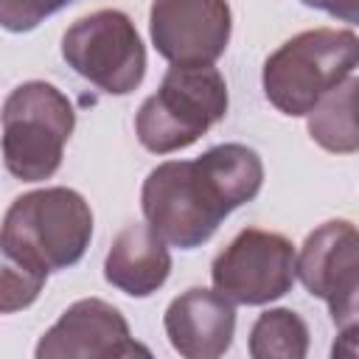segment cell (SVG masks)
<instances>
[{
    "mask_svg": "<svg viewBox=\"0 0 359 359\" xmlns=\"http://www.w3.org/2000/svg\"><path fill=\"white\" fill-rule=\"evenodd\" d=\"M62 59L107 95H129L146 76L143 39L129 14L118 8L79 17L62 36Z\"/></svg>",
    "mask_w": 359,
    "mask_h": 359,
    "instance_id": "cell-6",
    "label": "cell"
},
{
    "mask_svg": "<svg viewBox=\"0 0 359 359\" xmlns=\"http://www.w3.org/2000/svg\"><path fill=\"white\" fill-rule=\"evenodd\" d=\"M227 81L213 65H171L163 84L135 118V135L151 154H171L196 143L227 115Z\"/></svg>",
    "mask_w": 359,
    "mask_h": 359,
    "instance_id": "cell-4",
    "label": "cell"
},
{
    "mask_svg": "<svg viewBox=\"0 0 359 359\" xmlns=\"http://www.w3.org/2000/svg\"><path fill=\"white\" fill-rule=\"evenodd\" d=\"M36 359H121L149 356V348L135 342L126 317L101 297L76 300L36 342Z\"/></svg>",
    "mask_w": 359,
    "mask_h": 359,
    "instance_id": "cell-9",
    "label": "cell"
},
{
    "mask_svg": "<svg viewBox=\"0 0 359 359\" xmlns=\"http://www.w3.org/2000/svg\"><path fill=\"white\" fill-rule=\"evenodd\" d=\"M48 275L36 272V269H28L17 261H8L3 258V269H0V311L3 314H14L20 309H28L42 286H45Z\"/></svg>",
    "mask_w": 359,
    "mask_h": 359,
    "instance_id": "cell-15",
    "label": "cell"
},
{
    "mask_svg": "<svg viewBox=\"0 0 359 359\" xmlns=\"http://www.w3.org/2000/svg\"><path fill=\"white\" fill-rule=\"evenodd\" d=\"M163 328L180 356L216 359L233 345L236 303L227 300L219 289L191 286L168 303Z\"/></svg>",
    "mask_w": 359,
    "mask_h": 359,
    "instance_id": "cell-10",
    "label": "cell"
},
{
    "mask_svg": "<svg viewBox=\"0 0 359 359\" xmlns=\"http://www.w3.org/2000/svg\"><path fill=\"white\" fill-rule=\"evenodd\" d=\"M93 238V210L73 188H39L17 196L3 219V258L42 275L79 264Z\"/></svg>",
    "mask_w": 359,
    "mask_h": 359,
    "instance_id": "cell-2",
    "label": "cell"
},
{
    "mask_svg": "<svg viewBox=\"0 0 359 359\" xmlns=\"http://www.w3.org/2000/svg\"><path fill=\"white\" fill-rule=\"evenodd\" d=\"M331 323L337 328V339L331 345V356H359V286L351 289L345 297L328 306Z\"/></svg>",
    "mask_w": 359,
    "mask_h": 359,
    "instance_id": "cell-16",
    "label": "cell"
},
{
    "mask_svg": "<svg viewBox=\"0 0 359 359\" xmlns=\"http://www.w3.org/2000/svg\"><path fill=\"white\" fill-rule=\"evenodd\" d=\"M76 129L67 95L50 81H25L3 104V163L22 182L50 180L65 157V143Z\"/></svg>",
    "mask_w": 359,
    "mask_h": 359,
    "instance_id": "cell-5",
    "label": "cell"
},
{
    "mask_svg": "<svg viewBox=\"0 0 359 359\" xmlns=\"http://www.w3.org/2000/svg\"><path fill=\"white\" fill-rule=\"evenodd\" d=\"M309 137L331 154L359 151V79H345L309 112Z\"/></svg>",
    "mask_w": 359,
    "mask_h": 359,
    "instance_id": "cell-13",
    "label": "cell"
},
{
    "mask_svg": "<svg viewBox=\"0 0 359 359\" xmlns=\"http://www.w3.org/2000/svg\"><path fill=\"white\" fill-rule=\"evenodd\" d=\"M171 275L168 244L149 224H126L104 258V278L129 297L154 294Z\"/></svg>",
    "mask_w": 359,
    "mask_h": 359,
    "instance_id": "cell-12",
    "label": "cell"
},
{
    "mask_svg": "<svg viewBox=\"0 0 359 359\" xmlns=\"http://www.w3.org/2000/svg\"><path fill=\"white\" fill-rule=\"evenodd\" d=\"M230 31L227 0H154L149 8L151 45L171 65H213L227 50Z\"/></svg>",
    "mask_w": 359,
    "mask_h": 359,
    "instance_id": "cell-8",
    "label": "cell"
},
{
    "mask_svg": "<svg viewBox=\"0 0 359 359\" xmlns=\"http://www.w3.org/2000/svg\"><path fill=\"white\" fill-rule=\"evenodd\" d=\"M297 278V252L275 230L244 227L210 264L213 289L238 306H266Z\"/></svg>",
    "mask_w": 359,
    "mask_h": 359,
    "instance_id": "cell-7",
    "label": "cell"
},
{
    "mask_svg": "<svg viewBox=\"0 0 359 359\" xmlns=\"http://www.w3.org/2000/svg\"><path fill=\"white\" fill-rule=\"evenodd\" d=\"M67 3L73 0H0V25L8 34H25Z\"/></svg>",
    "mask_w": 359,
    "mask_h": 359,
    "instance_id": "cell-17",
    "label": "cell"
},
{
    "mask_svg": "<svg viewBox=\"0 0 359 359\" xmlns=\"http://www.w3.org/2000/svg\"><path fill=\"white\" fill-rule=\"evenodd\" d=\"M300 3L309 6V8L325 11L339 22L359 25V0H300Z\"/></svg>",
    "mask_w": 359,
    "mask_h": 359,
    "instance_id": "cell-18",
    "label": "cell"
},
{
    "mask_svg": "<svg viewBox=\"0 0 359 359\" xmlns=\"http://www.w3.org/2000/svg\"><path fill=\"white\" fill-rule=\"evenodd\" d=\"M359 67V36L345 28H309L272 50L261 70L266 101L289 115H309Z\"/></svg>",
    "mask_w": 359,
    "mask_h": 359,
    "instance_id": "cell-3",
    "label": "cell"
},
{
    "mask_svg": "<svg viewBox=\"0 0 359 359\" xmlns=\"http://www.w3.org/2000/svg\"><path fill=\"white\" fill-rule=\"evenodd\" d=\"M297 278L309 294L328 306L359 286V227L328 219L314 227L297 252Z\"/></svg>",
    "mask_w": 359,
    "mask_h": 359,
    "instance_id": "cell-11",
    "label": "cell"
},
{
    "mask_svg": "<svg viewBox=\"0 0 359 359\" xmlns=\"http://www.w3.org/2000/svg\"><path fill=\"white\" fill-rule=\"evenodd\" d=\"M264 185V163L244 143H222L196 160H165L140 188L146 224L180 250L202 247L219 224L252 202Z\"/></svg>",
    "mask_w": 359,
    "mask_h": 359,
    "instance_id": "cell-1",
    "label": "cell"
},
{
    "mask_svg": "<svg viewBox=\"0 0 359 359\" xmlns=\"http://www.w3.org/2000/svg\"><path fill=\"white\" fill-rule=\"evenodd\" d=\"M309 353V325L292 309L264 311L250 331L252 359H303Z\"/></svg>",
    "mask_w": 359,
    "mask_h": 359,
    "instance_id": "cell-14",
    "label": "cell"
}]
</instances>
